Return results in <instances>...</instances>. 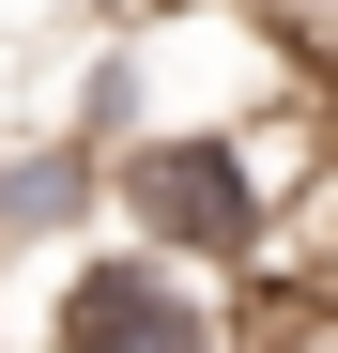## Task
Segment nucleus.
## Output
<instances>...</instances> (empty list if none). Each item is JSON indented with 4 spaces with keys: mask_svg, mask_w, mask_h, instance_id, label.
Segmentation results:
<instances>
[{
    "mask_svg": "<svg viewBox=\"0 0 338 353\" xmlns=\"http://www.w3.org/2000/svg\"><path fill=\"white\" fill-rule=\"evenodd\" d=\"M215 323V292H185V246H123V261H77V292H62V338L77 353H200Z\"/></svg>",
    "mask_w": 338,
    "mask_h": 353,
    "instance_id": "f257e3e1",
    "label": "nucleus"
}]
</instances>
